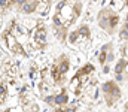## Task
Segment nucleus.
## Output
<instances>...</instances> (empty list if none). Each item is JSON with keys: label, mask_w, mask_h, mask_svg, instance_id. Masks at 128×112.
<instances>
[{"label": "nucleus", "mask_w": 128, "mask_h": 112, "mask_svg": "<svg viewBox=\"0 0 128 112\" xmlns=\"http://www.w3.org/2000/svg\"><path fill=\"white\" fill-rule=\"evenodd\" d=\"M80 12H82L80 0H60V3L57 5L55 14L52 17V27L73 26L79 18Z\"/></svg>", "instance_id": "obj_1"}, {"label": "nucleus", "mask_w": 128, "mask_h": 112, "mask_svg": "<svg viewBox=\"0 0 128 112\" xmlns=\"http://www.w3.org/2000/svg\"><path fill=\"white\" fill-rule=\"evenodd\" d=\"M97 21H98V26H100L101 30H104L109 35H113L118 24H119V15L110 8H103L98 12Z\"/></svg>", "instance_id": "obj_2"}, {"label": "nucleus", "mask_w": 128, "mask_h": 112, "mask_svg": "<svg viewBox=\"0 0 128 112\" xmlns=\"http://www.w3.org/2000/svg\"><path fill=\"white\" fill-rule=\"evenodd\" d=\"M101 93H103V97H104L106 105L109 108L115 106L119 102L121 96H122V91H121L119 85L116 84V81H107V82H104L101 85Z\"/></svg>", "instance_id": "obj_3"}, {"label": "nucleus", "mask_w": 128, "mask_h": 112, "mask_svg": "<svg viewBox=\"0 0 128 112\" xmlns=\"http://www.w3.org/2000/svg\"><path fill=\"white\" fill-rule=\"evenodd\" d=\"M90 39H91V32H90V27L82 24L79 29H76L74 32L70 33L68 36V42L73 45V46H79V48H85L88 43H90Z\"/></svg>", "instance_id": "obj_4"}, {"label": "nucleus", "mask_w": 128, "mask_h": 112, "mask_svg": "<svg viewBox=\"0 0 128 112\" xmlns=\"http://www.w3.org/2000/svg\"><path fill=\"white\" fill-rule=\"evenodd\" d=\"M3 40H4V43H6L8 49H9V51H12V54L20 55V57H27L26 49L22 48V45H21V43H20V40L15 37V35L10 32V29H9V27H6V30L3 32Z\"/></svg>", "instance_id": "obj_5"}, {"label": "nucleus", "mask_w": 128, "mask_h": 112, "mask_svg": "<svg viewBox=\"0 0 128 112\" xmlns=\"http://www.w3.org/2000/svg\"><path fill=\"white\" fill-rule=\"evenodd\" d=\"M33 40L36 43V46L39 49H45L48 46V42H46V29H45V24L42 23H37L36 27H34V32H33Z\"/></svg>", "instance_id": "obj_6"}, {"label": "nucleus", "mask_w": 128, "mask_h": 112, "mask_svg": "<svg viewBox=\"0 0 128 112\" xmlns=\"http://www.w3.org/2000/svg\"><path fill=\"white\" fill-rule=\"evenodd\" d=\"M54 64L57 66V69L60 70L61 75H66L68 72V69H70V60H68V57H67L66 54H61V55L54 61Z\"/></svg>", "instance_id": "obj_7"}, {"label": "nucleus", "mask_w": 128, "mask_h": 112, "mask_svg": "<svg viewBox=\"0 0 128 112\" xmlns=\"http://www.w3.org/2000/svg\"><path fill=\"white\" fill-rule=\"evenodd\" d=\"M68 103V93L67 90H61L58 94H55V109L63 111V106Z\"/></svg>", "instance_id": "obj_8"}, {"label": "nucleus", "mask_w": 128, "mask_h": 112, "mask_svg": "<svg viewBox=\"0 0 128 112\" xmlns=\"http://www.w3.org/2000/svg\"><path fill=\"white\" fill-rule=\"evenodd\" d=\"M110 48H113V45H112V43H106V45H103V46H101L100 54H98V63H100L101 66L107 64V54H109V49H110Z\"/></svg>", "instance_id": "obj_9"}, {"label": "nucleus", "mask_w": 128, "mask_h": 112, "mask_svg": "<svg viewBox=\"0 0 128 112\" xmlns=\"http://www.w3.org/2000/svg\"><path fill=\"white\" fill-rule=\"evenodd\" d=\"M127 60L122 57L118 63H116V66H115V73H116V81H124V69H125V66H127Z\"/></svg>", "instance_id": "obj_10"}, {"label": "nucleus", "mask_w": 128, "mask_h": 112, "mask_svg": "<svg viewBox=\"0 0 128 112\" xmlns=\"http://www.w3.org/2000/svg\"><path fill=\"white\" fill-rule=\"evenodd\" d=\"M6 97H8V84L2 81L0 82V105L6 102Z\"/></svg>", "instance_id": "obj_11"}, {"label": "nucleus", "mask_w": 128, "mask_h": 112, "mask_svg": "<svg viewBox=\"0 0 128 112\" xmlns=\"http://www.w3.org/2000/svg\"><path fill=\"white\" fill-rule=\"evenodd\" d=\"M0 8L3 11H9L15 8V0H0Z\"/></svg>", "instance_id": "obj_12"}, {"label": "nucleus", "mask_w": 128, "mask_h": 112, "mask_svg": "<svg viewBox=\"0 0 128 112\" xmlns=\"http://www.w3.org/2000/svg\"><path fill=\"white\" fill-rule=\"evenodd\" d=\"M45 102L51 106H55V94H51V96H46L45 97Z\"/></svg>", "instance_id": "obj_13"}, {"label": "nucleus", "mask_w": 128, "mask_h": 112, "mask_svg": "<svg viewBox=\"0 0 128 112\" xmlns=\"http://www.w3.org/2000/svg\"><path fill=\"white\" fill-rule=\"evenodd\" d=\"M119 39H121V40H128V30L127 29L122 27V29L119 30Z\"/></svg>", "instance_id": "obj_14"}, {"label": "nucleus", "mask_w": 128, "mask_h": 112, "mask_svg": "<svg viewBox=\"0 0 128 112\" xmlns=\"http://www.w3.org/2000/svg\"><path fill=\"white\" fill-rule=\"evenodd\" d=\"M113 58H115L113 48H110V49H109V54H107V64H109V63H112V61H113Z\"/></svg>", "instance_id": "obj_15"}, {"label": "nucleus", "mask_w": 128, "mask_h": 112, "mask_svg": "<svg viewBox=\"0 0 128 112\" xmlns=\"http://www.w3.org/2000/svg\"><path fill=\"white\" fill-rule=\"evenodd\" d=\"M103 72H104V73H109V72H110V67H109L107 64H104V66H103Z\"/></svg>", "instance_id": "obj_16"}, {"label": "nucleus", "mask_w": 128, "mask_h": 112, "mask_svg": "<svg viewBox=\"0 0 128 112\" xmlns=\"http://www.w3.org/2000/svg\"><path fill=\"white\" fill-rule=\"evenodd\" d=\"M124 109H125V111H128V102L125 103V105H124Z\"/></svg>", "instance_id": "obj_17"}, {"label": "nucleus", "mask_w": 128, "mask_h": 112, "mask_svg": "<svg viewBox=\"0 0 128 112\" xmlns=\"http://www.w3.org/2000/svg\"><path fill=\"white\" fill-rule=\"evenodd\" d=\"M124 5H127V6H128V0H125V3H124Z\"/></svg>", "instance_id": "obj_18"}, {"label": "nucleus", "mask_w": 128, "mask_h": 112, "mask_svg": "<svg viewBox=\"0 0 128 112\" xmlns=\"http://www.w3.org/2000/svg\"><path fill=\"white\" fill-rule=\"evenodd\" d=\"M125 21H128V14H127V17H125Z\"/></svg>", "instance_id": "obj_19"}]
</instances>
